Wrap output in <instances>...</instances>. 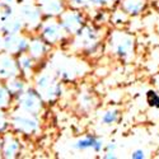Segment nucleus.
<instances>
[{"instance_id": "obj_1", "label": "nucleus", "mask_w": 159, "mask_h": 159, "mask_svg": "<svg viewBox=\"0 0 159 159\" xmlns=\"http://www.w3.org/2000/svg\"><path fill=\"white\" fill-rule=\"evenodd\" d=\"M144 7V0H126V8L130 13H139Z\"/></svg>"}, {"instance_id": "obj_2", "label": "nucleus", "mask_w": 159, "mask_h": 159, "mask_svg": "<svg viewBox=\"0 0 159 159\" xmlns=\"http://www.w3.org/2000/svg\"><path fill=\"white\" fill-rule=\"evenodd\" d=\"M147 102L150 107L159 108V94L155 90H148L147 93Z\"/></svg>"}, {"instance_id": "obj_3", "label": "nucleus", "mask_w": 159, "mask_h": 159, "mask_svg": "<svg viewBox=\"0 0 159 159\" xmlns=\"http://www.w3.org/2000/svg\"><path fill=\"white\" fill-rule=\"evenodd\" d=\"M145 155H144V152L143 150H136V152H134L132 153V158H144Z\"/></svg>"}]
</instances>
